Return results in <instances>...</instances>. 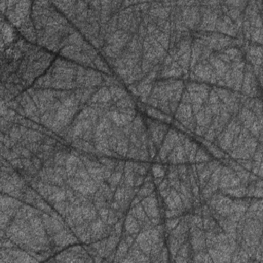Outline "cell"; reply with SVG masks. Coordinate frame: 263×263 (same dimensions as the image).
Returning <instances> with one entry per match:
<instances>
[{"label": "cell", "mask_w": 263, "mask_h": 263, "mask_svg": "<svg viewBox=\"0 0 263 263\" xmlns=\"http://www.w3.org/2000/svg\"><path fill=\"white\" fill-rule=\"evenodd\" d=\"M53 59L50 52L16 36L2 48V100L11 101L29 87Z\"/></svg>", "instance_id": "1"}]
</instances>
